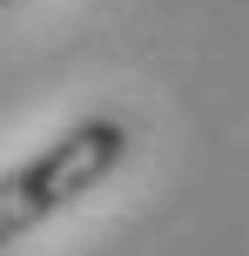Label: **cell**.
<instances>
[{
    "label": "cell",
    "instance_id": "6da1fadb",
    "mask_svg": "<svg viewBox=\"0 0 249 256\" xmlns=\"http://www.w3.org/2000/svg\"><path fill=\"white\" fill-rule=\"evenodd\" d=\"M128 155H135V122L94 108V115L54 128L27 162L0 168V256L20 250L27 236L47 230L54 216L81 209L101 182H115L121 168H128Z\"/></svg>",
    "mask_w": 249,
    "mask_h": 256
},
{
    "label": "cell",
    "instance_id": "7a4b0ae2",
    "mask_svg": "<svg viewBox=\"0 0 249 256\" xmlns=\"http://www.w3.org/2000/svg\"><path fill=\"white\" fill-rule=\"evenodd\" d=\"M0 7H13V0H0Z\"/></svg>",
    "mask_w": 249,
    "mask_h": 256
}]
</instances>
